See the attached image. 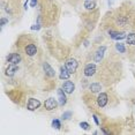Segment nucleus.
Wrapping results in <instances>:
<instances>
[{
  "instance_id": "1",
  "label": "nucleus",
  "mask_w": 135,
  "mask_h": 135,
  "mask_svg": "<svg viewBox=\"0 0 135 135\" xmlns=\"http://www.w3.org/2000/svg\"><path fill=\"white\" fill-rule=\"evenodd\" d=\"M65 67L68 69V72L70 74H73V73H75L76 69H78V62H76L75 59H68L65 64Z\"/></svg>"
},
{
  "instance_id": "2",
  "label": "nucleus",
  "mask_w": 135,
  "mask_h": 135,
  "mask_svg": "<svg viewBox=\"0 0 135 135\" xmlns=\"http://www.w3.org/2000/svg\"><path fill=\"white\" fill-rule=\"evenodd\" d=\"M57 105H58L57 100L54 99V98H52V97H50L49 99H46V100H45V103H44L45 109L49 110V111H52V110H54L57 107Z\"/></svg>"
},
{
  "instance_id": "3",
  "label": "nucleus",
  "mask_w": 135,
  "mask_h": 135,
  "mask_svg": "<svg viewBox=\"0 0 135 135\" xmlns=\"http://www.w3.org/2000/svg\"><path fill=\"white\" fill-rule=\"evenodd\" d=\"M39 106H41V102H39L38 99H35V98H30L28 102V105H27L29 111H35Z\"/></svg>"
},
{
  "instance_id": "4",
  "label": "nucleus",
  "mask_w": 135,
  "mask_h": 135,
  "mask_svg": "<svg viewBox=\"0 0 135 135\" xmlns=\"http://www.w3.org/2000/svg\"><path fill=\"white\" fill-rule=\"evenodd\" d=\"M7 61L11 64H14V65H17L19 62H21V56L19 53H11L7 57Z\"/></svg>"
},
{
  "instance_id": "5",
  "label": "nucleus",
  "mask_w": 135,
  "mask_h": 135,
  "mask_svg": "<svg viewBox=\"0 0 135 135\" xmlns=\"http://www.w3.org/2000/svg\"><path fill=\"white\" fill-rule=\"evenodd\" d=\"M97 104H98V106L99 107H104L107 104V95L106 94H99L98 95V97H97Z\"/></svg>"
},
{
  "instance_id": "6",
  "label": "nucleus",
  "mask_w": 135,
  "mask_h": 135,
  "mask_svg": "<svg viewBox=\"0 0 135 135\" xmlns=\"http://www.w3.org/2000/svg\"><path fill=\"white\" fill-rule=\"evenodd\" d=\"M62 89L65 90V93L72 94L73 91H74V89H75V85H74V83H73L72 81H66L65 83L62 84Z\"/></svg>"
},
{
  "instance_id": "7",
  "label": "nucleus",
  "mask_w": 135,
  "mask_h": 135,
  "mask_svg": "<svg viewBox=\"0 0 135 135\" xmlns=\"http://www.w3.org/2000/svg\"><path fill=\"white\" fill-rule=\"evenodd\" d=\"M24 51H26V53L28 54L29 57H32L37 53V47H36V45H33V44H29L26 46Z\"/></svg>"
},
{
  "instance_id": "8",
  "label": "nucleus",
  "mask_w": 135,
  "mask_h": 135,
  "mask_svg": "<svg viewBox=\"0 0 135 135\" xmlns=\"http://www.w3.org/2000/svg\"><path fill=\"white\" fill-rule=\"evenodd\" d=\"M95 72H96V66H95L94 64H89V65L85 66V68H84V75L85 76L94 75Z\"/></svg>"
},
{
  "instance_id": "9",
  "label": "nucleus",
  "mask_w": 135,
  "mask_h": 135,
  "mask_svg": "<svg viewBox=\"0 0 135 135\" xmlns=\"http://www.w3.org/2000/svg\"><path fill=\"white\" fill-rule=\"evenodd\" d=\"M43 68H44L45 70V74H46L47 76H50V78H54V75H56V72L53 70V68L49 65L47 62H44L43 64Z\"/></svg>"
},
{
  "instance_id": "10",
  "label": "nucleus",
  "mask_w": 135,
  "mask_h": 135,
  "mask_svg": "<svg viewBox=\"0 0 135 135\" xmlns=\"http://www.w3.org/2000/svg\"><path fill=\"white\" fill-rule=\"evenodd\" d=\"M58 97H59V104L61 106H64L67 102V98H66L65 90H64V89H58Z\"/></svg>"
},
{
  "instance_id": "11",
  "label": "nucleus",
  "mask_w": 135,
  "mask_h": 135,
  "mask_svg": "<svg viewBox=\"0 0 135 135\" xmlns=\"http://www.w3.org/2000/svg\"><path fill=\"white\" fill-rule=\"evenodd\" d=\"M109 33H110V37L111 38H113V39H124L126 36H125V33L124 32H119V31H113V30H110L109 31Z\"/></svg>"
},
{
  "instance_id": "12",
  "label": "nucleus",
  "mask_w": 135,
  "mask_h": 135,
  "mask_svg": "<svg viewBox=\"0 0 135 135\" xmlns=\"http://www.w3.org/2000/svg\"><path fill=\"white\" fill-rule=\"evenodd\" d=\"M106 51V47L105 46H100L98 49V51L96 52V56H95V60H96V62H100V60H102V58L104 56V52Z\"/></svg>"
},
{
  "instance_id": "13",
  "label": "nucleus",
  "mask_w": 135,
  "mask_h": 135,
  "mask_svg": "<svg viewBox=\"0 0 135 135\" xmlns=\"http://www.w3.org/2000/svg\"><path fill=\"white\" fill-rule=\"evenodd\" d=\"M16 72H17V66L14 65V64H12V65L6 69V75L7 76H13Z\"/></svg>"
},
{
  "instance_id": "14",
  "label": "nucleus",
  "mask_w": 135,
  "mask_h": 135,
  "mask_svg": "<svg viewBox=\"0 0 135 135\" xmlns=\"http://www.w3.org/2000/svg\"><path fill=\"white\" fill-rule=\"evenodd\" d=\"M70 76V73L68 72V69L66 67H61L60 69V79L61 80H68Z\"/></svg>"
},
{
  "instance_id": "15",
  "label": "nucleus",
  "mask_w": 135,
  "mask_h": 135,
  "mask_svg": "<svg viewBox=\"0 0 135 135\" xmlns=\"http://www.w3.org/2000/svg\"><path fill=\"white\" fill-rule=\"evenodd\" d=\"M89 89H90L91 93H99L100 89H102V87H100L99 83H97V82H96V83H91L90 87H89Z\"/></svg>"
},
{
  "instance_id": "16",
  "label": "nucleus",
  "mask_w": 135,
  "mask_h": 135,
  "mask_svg": "<svg viewBox=\"0 0 135 135\" xmlns=\"http://www.w3.org/2000/svg\"><path fill=\"white\" fill-rule=\"evenodd\" d=\"M127 44L135 45V32H131L127 36Z\"/></svg>"
},
{
  "instance_id": "17",
  "label": "nucleus",
  "mask_w": 135,
  "mask_h": 135,
  "mask_svg": "<svg viewBox=\"0 0 135 135\" xmlns=\"http://www.w3.org/2000/svg\"><path fill=\"white\" fill-rule=\"evenodd\" d=\"M115 49L118 50L120 53H125V51H126V49L124 46V44H121V43H118V44H115Z\"/></svg>"
},
{
  "instance_id": "18",
  "label": "nucleus",
  "mask_w": 135,
  "mask_h": 135,
  "mask_svg": "<svg viewBox=\"0 0 135 135\" xmlns=\"http://www.w3.org/2000/svg\"><path fill=\"white\" fill-rule=\"evenodd\" d=\"M84 7L87 8V9H94L95 7H96V4H95L94 1H91V2H89V1H87L84 4Z\"/></svg>"
},
{
  "instance_id": "19",
  "label": "nucleus",
  "mask_w": 135,
  "mask_h": 135,
  "mask_svg": "<svg viewBox=\"0 0 135 135\" xmlns=\"http://www.w3.org/2000/svg\"><path fill=\"white\" fill-rule=\"evenodd\" d=\"M52 126H53L54 128H57V129H60V127H61V124H60V121L58 120V119H54V120L52 121Z\"/></svg>"
},
{
  "instance_id": "20",
  "label": "nucleus",
  "mask_w": 135,
  "mask_h": 135,
  "mask_svg": "<svg viewBox=\"0 0 135 135\" xmlns=\"http://www.w3.org/2000/svg\"><path fill=\"white\" fill-rule=\"evenodd\" d=\"M70 117H72V112H70V111H67V112H65V113L62 114V119L67 120V119H69Z\"/></svg>"
},
{
  "instance_id": "21",
  "label": "nucleus",
  "mask_w": 135,
  "mask_h": 135,
  "mask_svg": "<svg viewBox=\"0 0 135 135\" xmlns=\"http://www.w3.org/2000/svg\"><path fill=\"white\" fill-rule=\"evenodd\" d=\"M80 126H81V127L83 128L84 131H88V129H89V124H87V122H81V124H80Z\"/></svg>"
},
{
  "instance_id": "22",
  "label": "nucleus",
  "mask_w": 135,
  "mask_h": 135,
  "mask_svg": "<svg viewBox=\"0 0 135 135\" xmlns=\"http://www.w3.org/2000/svg\"><path fill=\"white\" fill-rule=\"evenodd\" d=\"M30 5H31V7H36V5H37V0H31Z\"/></svg>"
},
{
  "instance_id": "23",
  "label": "nucleus",
  "mask_w": 135,
  "mask_h": 135,
  "mask_svg": "<svg viewBox=\"0 0 135 135\" xmlns=\"http://www.w3.org/2000/svg\"><path fill=\"white\" fill-rule=\"evenodd\" d=\"M7 22H8L7 19H5V17H2V19H1V26H5Z\"/></svg>"
},
{
  "instance_id": "24",
  "label": "nucleus",
  "mask_w": 135,
  "mask_h": 135,
  "mask_svg": "<svg viewBox=\"0 0 135 135\" xmlns=\"http://www.w3.org/2000/svg\"><path fill=\"white\" fill-rule=\"evenodd\" d=\"M94 120H95V122H96V125H99V121H98V118L96 115H94Z\"/></svg>"
},
{
  "instance_id": "25",
  "label": "nucleus",
  "mask_w": 135,
  "mask_h": 135,
  "mask_svg": "<svg viewBox=\"0 0 135 135\" xmlns=\"http://www.w3.org/2000/svg\"><path fill=\"white\" fill-rule=\"evenodd\" d=\"M39 28H41L39 26H32V27H31V29H32V30H38Z\"/></svg>"
}]
</instances>
